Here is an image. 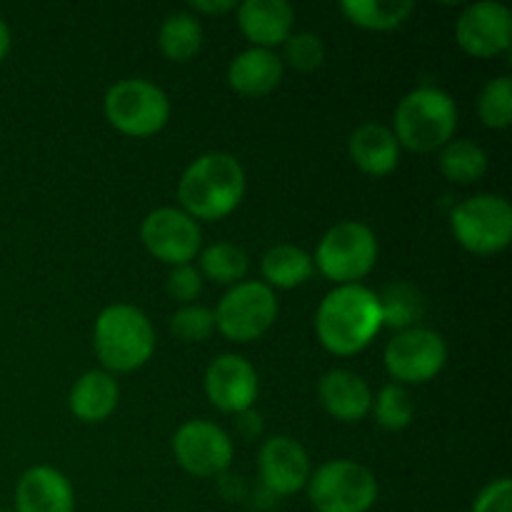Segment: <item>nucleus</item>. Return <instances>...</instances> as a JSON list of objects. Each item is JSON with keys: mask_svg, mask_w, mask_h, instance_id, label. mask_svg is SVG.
Here are the masks:
<instances>
[{"mask_svg": "<svg viewBox=\"0 0 512 512\" xmlns=\"http://www.w3.org/2000/svg\"><path fill=\"white\" fill-rule=\"evenodd\" d=\"M103 113L118 133L150 138L170 120V100L163 88L143 78L118 80L103 98Z\"/></svg>", "mask_w": 512, "mask_h": 512, "instance_id": "nucleus-6", "label": "nucleus"}, {"mask_svg": "<svg viewBox=\"0 0 512 512\" xmlns=\"http://www.w3.org/2000/svg\"><path fill=\"white\" fill-rule=\"evenodd\" d=\"M373 413L375 420H378L380 428L385 430H405L410 423H413L415 405L413 398H410L408 388L398 383H390L380 390L373 398Z\"/></svg>", "mask_w": 512, "mask_h": 512, "instance_id": "nucleus-28", "label": "nucleus"}, {"mask_svg": "<svg viewBox=\"0 0 512 512\" xmlns=\"http://www.w3.org/2000/svg\"><path fill=\"white\" fill-rule=\"evenodd\" d=\"M173 455L195 478L223 475L233 463V440L210 420H188L173 435Z\"/></svg>", "mask_w": 512, "mask_h": 512, "instance_id": "nucleus-12", "label": "nucleus"}, {"mask_svg": "<svg viewBox=\"0 0 512 512\" xmlns=\"http://www.w3.org/2000/svg\"><path fill=\"white\" fill-rule=\"evenodd\" d=\"M478 115L483 125L493 130H505L512 123V80L510 75H500L485 83L478 95Z\"/></svg>", "mask_w": 512, "mask_h": 512, "instance_id": "nucleus-29", "label": "nucleus"}, {"mask_svg": "<svg viewBox=\"0 0 512 512\" xmlns=\"http://www.w3.org/2000/svg\"><path fill=\"white\" fill-rule=\"evenodd\" d=\"M205 395L210 405L220 413L240 415L245 410H253L260 393L258 370L243 355L225 353L215 358L205 370Z\"/></svg>", "mask_w": 512, "mask_h": 512, "instance_id": "nucleus-14", "label": "nucleus"}, {"mask_svg": "<svg viewBox=\"0 0 512 512\" xmlns=\"http://www.w3.org/2000/svg\"><path fill=\"white\" fill-rule=\"evenodd\" d=\"M378 295L380 305V318H383V328H393L398 333L410 328H418L420 320L425 315V300L423 293L415 288L413 283H398L385 285Z\"/></svg>", "mask_w": 512, "mask_h": 512, "instance_id": "nucleus-23", "label": "nucleus"}, {"mask_svg": "<svg viewBox=\"0 0 512 512\" xmlns=\"http://www.w3.org/2000/svg\"><path fill=\"white\" fill-rule=\"evenodd\" d=\"M318 400L330 418L360 423L373 410V390L353 370H330L318 383Z\"/></svg>", "mask_w": 512, "mask_h": 512, "instance_id": "nucleus-17", "label": "nucleus"}, {"mask_svg": "<svg viewBox=\"0 0 512 512\" xmlns=\"http://www.w3.org/2000/svg\"><path fill=\"white\" fill-rule=\"evenodd\" d=\"M385 370L398 385H423L448 363V343L430 328H410L385 345Z\"/></svg>", "mask_w": 512, "mask_h": 512, "instance_id": "nucleus-10", "label": "nucleus"}, {"mask_svg": "<svg viewBox=\"0 0 512 512\" xmlns=\"http://www.w3.org/2000/svg\"><path fill=\"white\" fill-rule=\"evenodd\" d=\"M160 53L173 63H188L203 48V28H200L198 18L188 10L180 13H170L163 20L158 33Z\"/></svg>", "mask_w": 512, "mask_h": 512, "instance_id": "nucleus-24", "label": "nucleus"}, {"mask_svg": "<svg viewBox=\"0 0 512 512\" xmlns=\"http://www.w3.org/2000/svg\"><path fill=\"white\" fill-rule=\"evenodd\" d=\"M215 330L233 343H253L273 328L278 318L275 290L263 280H243L220 298L213 310Z\"/></svg>", "mask_w": 512, "mask_h": 512, "instance_id": "nucleus-8", "label": "nucleus"}, {"mask_svg": "<svg viewBox=\"0 0 512 512\" xmlns=\"http://www.w3.org/2000/svg\"><path fill=\"white\" fill-rule=\"evenodd\" d=\"M378 238L360 220H343L320 238L313 265L335 285H358L378 263Z\"/></svg>", "mask_w": 512, "mask_h": 512, "instance_id": "nucleus-5", "label": "nucleus"}, {"mask_svg": "<svg viewBox=\"0 0 512 512\" xmlns=\"http://www.w3.org/2000/svg\"><path fill=\"white\" fill-rule=\"evenodd\" d=\"M258 468L265 490L278 498L300 493L313 473L305 448L290 435H273L260 445Z\"/></svg>", "mask_w": 512, "mask_h": 512, "instance_id": "nucleus-15", "label": "nucleus"}, {"mask_svg": "<svg viewBox=\"0 0 512 512\" xmlns=\"http://www.w3.org/2000/svg\"><path fill=\"white\" fill-rule=\"evenodd\" d=\"M250 258L238 243H213L200 253V275L220 285H238L248 275Z\"/></svg>", "mask_w": 512, "mask_h": 512, "instance_id": "nucleus-27", "label": "nucleus"}, {"mask_svg": "<svg viewBox=\"0 0 512 512\" xmlns=\"http://www.w3.org/2000/svg\"><path fill=\"white\" fill-rule=\"evenodd\" d=\"M458 128V105L445 90L423 88L410 90L395 108L393 135L400 148L413 153H433L453 140Z\"/></svg>", "mask_w": 512, "mask_h": 512, "instance_id": "nucleus-3", "label": "nucleus"}, {"mask_svg": "<svg viewBox=\"0 0 512 512\" xmlns=\"http://www.w3.org/2000/svg\"><path fill=\"white\" fill-rule=\"evenodd\" d=\"M308 500L318 512H368L378 500L373 470L353 460H330L308 480Z\"/></svg>", "mask_w": 512, "mask_h": 512, "instance_id": "nucleus-7", "label": "nucleus"}, {"mask_svg": "<svg viewBox=\"0 0 512 512\" xmlns=\"http://www.w3.org/2000/svg\"><path fill=\"white\" fill-rule=\"evenodd\" d=\"M245 195V170L235 155L213 150L195 158L183 170L178 200L193 220H223Z\"/></svg>", "mask_w": 512, "mask_h": 512, "instance_id": "nucleus-2", "label": "nucleus"}, {"mask_svg": "<svg viewBox=\"0 0 512 512\" xmlns=\"http://www.w3.org/2000/svg\"><path fill=\"white\" fill-rule=\"evenodd\" d=\"M348 153L365 175L383 178L400 163V145L393 130L383 123H365L350 135Z\"/></svg>", "mask_w": 512, "mask_h": 512, "instance_id": "nucleus-20", "label": "nucleus"}, {"mask_svg": "<svg viewBox=\"0 0 512 512\" xmlns=\"http://www.w3.org/2000/svg\"><path fill=\"white\" fill-rule=\"evenodd\" d=\"M313 255L305 253L298 245H273L260 260V273L268 288L293 290L308 283L313 275Z\"/></svg>", "mask_w": 512, "mask_h": 512, "instance_id": "nucleus-22", "label": "nucleus"}, {"mask_svg": "<svg viewBox=\"0 0 512 512\" xmlns=\"http://www.w3.org/2000/svg\"><path fill=\"white\" fill-rule=\"evenodd\" d=\"M438 163L445 178L458 185H473L488 173V155L468 138L450 140L445 148H440Z\"/></svg>", "mask_w": 512, "mask_h": 512, "instance_id": "nucleus-26", "label": "nucleus"}, {"mask_svg": "<svg viewBox=\"0 0 512 512\" xmlns=\"http://www.w3.org/2000/svg\"><path fill=\"white\" fill-rule=\"evenodd\" d=\"M295 10L285 0H245L238 5V25L253 48L273 50L293 35Z\"/></svg>", "mask_w": 512, "mask_h": 512, "instance_id": "nucleus-18", "label": "nucleus"}, {"mask_svg": "<svg viewBox=\"0 0 512 512\" xmlns=\"http://www.w3.org/2000/svg\"><path fill=\"white\" fill-rule=\"evenodd\" d=\"M285 65L275 50L248 48L228 65V85L245 98H265L280 85Z\"/></svg>", "mask_w": 512, "mask_h": 512, "instance_id": "nucleus-19", "label": "nucleus"}, {"mask_svg": "<svg viewBox=\"0 0 512 512\" xmlns=\"http://www.w3.org/2000/svg\"><path fill=\"white\" fill-rule=\"evenodd\" d=\"M118 383L105 370H88L70 390V410L83 423H103L118 408Z\"/></svg>", "mask_w": 512, "mask_h": 512, "instance_id": "nucleus-21", "label": "nucleus"}, {"mask_svg": "<svg viewBox=\"0 0 512 512\" xmlns=\"http://www.w3.org/2000/svg\"><path fill=\"white\" fill-rule=\"evenodd\" d=\"M10 45H13V35H10L8 23H5V20L0 18V63H3V60L8 58Z\"/></svg>", "mask_w": 512, "mask_h": 512, "instance_id": "nucleus-36", "label": "nucleus"}, {"mask_svg": "<svg viewBox=\"0 0 512 512\" xmlns=\"http://www.w3.org/2000/svg\"><path fill=\"white\" fill-rule=\"evenodd\" d=\"M13 512H75L70 480L50 465H35L15 485Z\"/></svg>", "mask_w": 512, "mask_h": 512, "instance_id": "nucleus-16", "label": "nucleus"}, {"mask_svg": "<svg viewBox=\"0 0 512 512\" xmlns=\"http://www.w3.org/2000/svg\"><path fill=\"white\" fill-rule=\"evenodd\" d=\"M455 40L470 58H495L510 48L512 13L493 0L468 5L455 23Z\"/></svg>", "mask_w": 512, "mask_h": 512, "instance_id": "nucleus-13", "label": "nucleus"}, {"mask_svg": "<svg viewBox=\"0 0 512 512\" xmlns=\"http://www.w3.org/2000/svg\"><path fill=\"white\" fill-rule=\"evenodd\" d=\"M238 428L240 433L245 435V438H258L260 430H263V420H260V415L255 413V410H245V413L238 415Z\"/></svg>", "mask_w": 512, "mask_h": 512, "instance_id": "nucleus-35", "label": "nucleus"}, {"mask_svg": "<svg viewBox=\"0 0 512 512\" xmlns=\"http://www.w3.org/2000/svg\"><path fill=\"white\" fill-rule=\"evenodd\" d=\"M345 18L365 30H395L408 20L415 5L410 0H345L340 3Z\"/></svg>", "mask_w": 512, "mask_h": 512, "instance_id": "nucleus-25", "label": "nucleus"}, {"mask_svg": "<svg viewBox=\"0 0 512 512\" xmlns=\"http://www.w3.org/2000/svg\"><path fill=\"white\" fill-rule=\"evenodd\" d=\"M140 240L155 260L175 268L188 265L200 253L203 233L198 220L180 208H155L140 225Z\"/></svg>", "mask_w": 512, "mask_h": 512, "instance_id": "nucleus-11", "label": "nucleus"}, {"mask_svg": "<svg viewBox=\"0 0 512 512\" xmlns=\"http://www.w3.org/2000/svg\"><path fill=\"white\" fill-rule=\"evenodd\" d=\"M473 512H512V483L510 478L493 480L478 493Z\"/></svg>", "mask_w": 512, "mask_h": 512, "instance_id": "nucleus-33", "label": "nucleus"}, {"mask_svg": "<svg viewBox=\"0 0 512 512\" xmlns=\"http://www.w3.org/2000/svg\"><path fill=\"white\" fill-rule=\"evenodd\" d=\"M450 228L468 253L495 255L508 248L512 240V208L500 195H473L455 205Z\"/></svg>", "mask_w": 512, "mask_h": 512, "instance_id": "nucleus-9", "label": "nucleus"}, {"mask_svg": "<svg viewBox=\"0 0 512 512\" xmlns=\"http://www.w3.org/2000/svg\"><path fill=\"white\" fill-rule=\"evenodd\" d=\"M93 350L103 368L133 373L143 368L155 350V333L148 315L128 303L108 305L93 328Z\"/></svg>", "mask_w": 512, "mask_h": 512, "instance_id": "nucleus-4", "label": "nucleus"}, {"mask_svg": "<svg viewBox=\"0 0 512 512\" xmlns=\"http://www.w3.org/2000/svg\"><path fill=\"white\" fill-rule=\"evenodd\" d=\"M383 330L378 295L365 285H335L318 305L315 333L328 353L348 358L373 343Z\"/></svg>", "mask_w": 512, "mask_h": 512, "instance_id": "nucleus-1", "label": "nucleus"}, {"mask_svg": "<svg viewBox=\"0 0 512 512\" xmlns=\"http://www.w3.org/2000/svg\"><path fill=\"white\" fill-rule=\"evenodd\" d=\"M0 512H13V510H8V508H0Z\"/></svg>", "mask_w": 512, "mask_h": 512, "instance_id": "nucleus-37", "label": "nucleus"}, {"mask_svg": "<svg viewBox=\"0 0 512 512\" xmlns=\"http://www.w3.org/2000/svg\"><path fill=\"white\" fill-rule=\"evenodd\" d=\"M213 330V310L198 303L180 305L173 313V318H170V333L178 340H183V343H203Z\"/></svg>", "mask_w": 512, "mask_h": 512, "instance_id": "nucleus-30", "label": "nucleus"}, {"mask_svg": "<svg viewBox=\"0 0 512 512\" xmlns=\"http://www.w3.org/2000/svg\"><path fill=\"white\" fill-rule=\"evenodd\" d=\"M165 290L173 300H178L180 305H190L200 298L203 293V275L193 265H175L173 270L165 278Z\"/></svg>", "mask_w": 512, "mask_h": 512, "instance_id": "nucleus-32", "label": "nucleus"}, {"mask_svg": "<svg viewBox=\"0 0 512 512\" xmlns=\"http://www.w3.org/2000/svg\"><path fill=\"white\" fill-rule=\"evenodd\" d=\"M285 55L283 65L288 63L293 70H300V73H313L323 65L325 60V45L320 40V35L315 33H293L283 43Z\"/></svg>", "mask_w": 512, "mask_h": 512, "instance_id": "nucleus-31", "label": "nucleus"}, {"mask_svg": "<svg viewBox=\"0 0 512 512\" xmlns=\"http://www.w3.org/2000/svg\"><path fill=\"white\" fill-rule=\"evenodd\" d=\"M235 0H190V10L193 13H205V15H223L235 10Z\"/></svg>", "mask_w": 512, "mask_h": 512, "instance_id": "nucleus-34", "label": "nucleus"}]
</instances>
